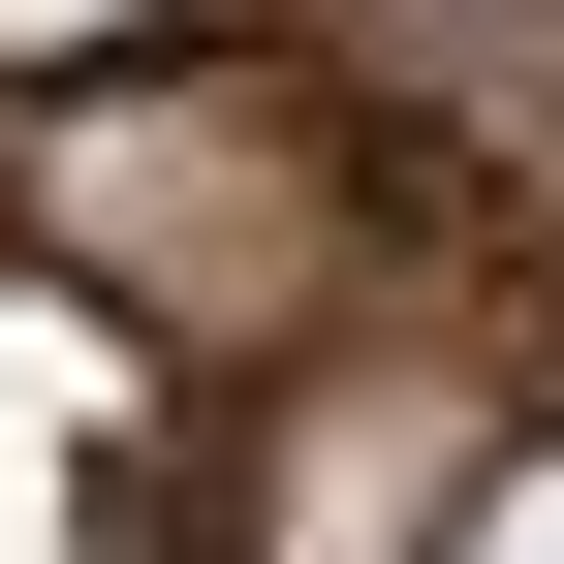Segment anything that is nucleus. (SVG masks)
I'll list each match as a JSON object with an SVG mask.
<instances>
[{
    "mask_svg": "<svg viewBox=\"0 0 564 564\" xmlns=\"http://www.w3.org/2000/svg\"><path fill=\"white\" fill-rule=\"evenodd\" d=\"M408 502H440V440H408V408H345V440L282 470V564H408Z\"/></svg>",
    "mask_w": 564,
    "mask_h": 564,
    "instance_id": "nucleus-1",
    "label": "nucleus"
},
{
    "mask_svg": "<svg viewBox=\"0 0 564 564\" xmlns=\"http://www.w3.org/2000/svg\"><path fill=\"white\" fill-rule=\"evenodd\" d=\"M470 564H564V470H502V502H470Z\"/></svg>",
    "mask_w": 564,
    "mask_h": 564,
    "instance_id": "nucleus-2",
    "label": "nucleus"
},
{
    "mask_svg": "<svg viewBox=\"0 0 564 564\" xmlns=\"http://www.w3.org/2000/svg\"><path fill=\"white\" fill-rule=\"evenodd\" d=\"M0 32H126V0H0Z\"/></svg>",
    "mask_w": 564,
    "mask_h": 564,
    "instance_id": "nucleus-3",
    "label": "nucleus"
}]
</instances>
